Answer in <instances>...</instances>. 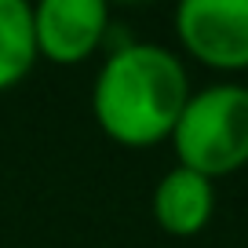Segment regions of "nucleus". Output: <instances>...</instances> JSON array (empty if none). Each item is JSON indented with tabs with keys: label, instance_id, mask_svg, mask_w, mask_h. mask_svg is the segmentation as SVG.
<instances>
[{
	"label": "nucleus",
	"instance_id": "obj_5",
	"mask_svg": "<svg viewBox=\"0 0 248 248\" xmlns=\"http://www.w3.org/2000/svg\"><path fill=\"white\" fill-rule=\"evenodd\" d=\"M216 216V183L197 171L168 168L154 186V219L171 237H197Z\"/></svg>",
	"mask_w": 248,
	"mask_h": 248
},
{
	"label": "nucleus",
	"instance_id": "obj_4",
	"mask_svg": "<svg viewBox=\"0 0 248 248\" xmlns=\"http://www.w3.org/2000/svg\"><path fill=\"white\" fill-rule=\"evenodd\" d=\"M113 18L102 0H40L33 8L37 59L55 66H80L109 40Z\"/></svg>",
	"mask_w": 248,
	"mask_h": 248
},
{
	"label": "nucleus",
	"instance_id": "obj_3",
	"mask_svg": "<svg viewBox=\"0 0 248 248\" xmlns=\"http://www.w3.org/2000/svg\"><path fill=\"white\" fill-rule=\"evenodd\" d=\"M175 37L194 62L216 73L248 70V0H183Z\"/></svg>",
	"mask_w": 248,
	"mask_h": 248
},
{
	"label": "nucleus",
	"instance_id": "obj_6",
	"mask_svg": "<svg viewBox=\"0 0 248 248\" xmlns=\"http://www.w3.org/2000/svg\"><path fill=\"white\" fill-rule=\"evenodd\" d=\"M33 8L26 0H0V92H11L37 66Z\"/></svg>",
	"mask_w": 248,
	"mask_h": 248
},
{
	"label": "nucleus",
	"instance_id": "obj_1",
	"mask_svg": "<svg viewBox=\"0 0 248 248\" xmlns=\"http://www.w3.org/2000/svg\"><path fill=\"white\" fill-rule=\"evenodd\" d=\"M190 99V77L175 51L146 40L113 44L95 73L92 117L117 146L146 150L168 142Z\"/></svg>",
	"mask_w": 248,
	"mask_h": 248
},
{
	"label": "nucleus",
	"instance_id": "obj_2",
	"mask_svg": "<svg viewBox=\"0 0 248 248\" xmlns=\"http://www.w3.org/2000/svg\"><path fill=\"white\" fill-rule=\"evenodd\" d=\"M175 164L204 179H226L248 164V88L219 80L190 92L171 132Z\"/></svg>",
	"mask_w": 248,
	"mask_h": 248
}]
</instances>
